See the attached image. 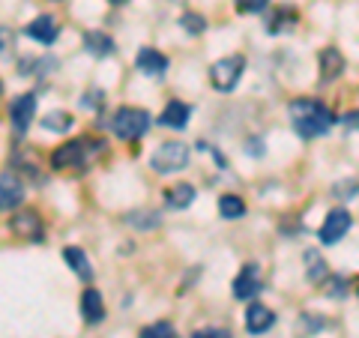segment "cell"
Here are the masks:
<instances>
[{
    "label": "cell",
    "mask_w": 359,
    "mask_h": 338,
    "mask_svg": "<svg viewBox=\"0 0 359 338\" xmlns=\"http://www.w3.org/2000/svg\"><path fill=\"white\" fill-rule=\"evenodd\" d=\"M318 66H320V81H335L344 72V58L339 48H323L318 54Z\"/></svg>",
    "instance_id": "5bb4252c"
},
{
    "label": "cell",
    "mask_w": 359,
    "mask_h": 338,
    "mask_svg": "<svg viewBox=\"0 0 359 338\" xmlns=\"http://www.w3.org/2000/svg\"><path fill=\"white\" fill-rule=\"evenodd\" d=\"M57 33H60V25H57V18H54V15H36L27 25V36L42 42V45H54Z\"/></svg>",
    "instance_id": "7c38bea8"
},
{
    "label": "cell",
    "mask_w": 359,
    "mask_h": 338,
    "mask_svg": "<svg viewBox=\"0 0 359 338\" xmlns=\"http://www.w3.org/2000/svg\"><path fill=\"white\" fill-rule=\"evenodd\" d=\"M21 198H25V186H21L18 174L13 171V168H4V174H0V207H4V212H13Z\"/></svg>",
    "instance_id": "8992f818"
},
{
    "label": "cell",
    "mask_w": 359,
    "mask_h": 338,
    "mask_svg": "<svg viewBox=\"0 0 359 338\" xmlns=\"http://www.w3.org/2000/svg\"><path fill=\"white\" fill-rule=\"evenodd\" d=\"M105 147L93 138H75L69 144H60L57 150L51 153V168L57 171H69V168H87L93 162V156H99Z\"/></svg>",
    "instance_id": "7a4b0ae2"
},
{
    "label": "cell",
    "mask_w": 359,
    "mask_h": 338,
    "mask_svg": "<svg viewBox=\"0 0 359 338\" xmlns=\"http://www.w3.org/2000/svg\"><path fill=\"white\" fill-rule=\"evenodd\" d=\"M306 261H309V266H306V273H309V278L311 281H323L327 278V261H320V255L318 252H306Z\"/></svg>",
    "instance_id": "603a6c76"
},
{
    "label": "cell",
    "mask_w": 359,
    "mask_h": 338,
    "mask_svg": "<svg viewBox=\"0 0 359 338\" xmlns=\"http://www.w3.org/2000/svg\"><path fill=\"white\" fill-rule=\"evenodd\" d=\"M9 231L27 243H42V222L36 216V210H25L18 216H13L9 219Z\"/></svg>",
    "instance_id": "9c48e42d"
},
{
    "label": "cell",
    "mask_w": 359,
    "mask_h": 338,
    "mask_svg": "<svg viewBox=\"0 0 359 338\" xmlns=\"http://www.w3.org/2000/svg\"><path fill=\"white\" fill-rule=\"evenodd\" d=\"M165 201L171 210H186L195 201V186L192 183H177L165 191Z\"/></svg>",
    "instance_id": "d6986e66"
},
{
    "label": "cell",
    "mask_w": 359,
    "mask_h": 338,
    "mask_svg": "<svg viewBox=\"0 0 359 338\" xmlns=\"http://www.w3.org/2000/svg\"><path fill=\"white\" fill-rule=\"evenodd\" d=\"M72 123H75L72 114H66V111H51V114H45L42 129H48V132H69Z\"/></svg>",
    "instance_id": "44dd1931"
},
{
    "label": "cell",
    "mask_w": 359,
    "mask_h": 338,
    "mask_svg": "<svg viewBox=\"0 0 359 338\" xmlns=\"http://www.w3.org/2000/svg\"><path fill=\"white\" fill-rule=\"evenodd\" d=\"M356 191H359V183H356V180H344V183H335V186H332V195H335V198H341V201L356 198Z\"/></svg>",
    "instance_id": "484cf974"
},
{
    "label": "cell",
    "mask_w": 359,
    "mask_h": 338,
    "mask_svg": "<svg viewBox=\"0 0 359 338\" xmlns=\"http://www.w3.org/2000/svg\"><path fill=\"white\" fill-rule=\"evenodd\" d=\"M351 224H353L351 212H347V210H332L330 216L323 219V224H320V243H323V245L339 243L341 236L351 231Z\"/></svg>",
    "instance_id": "52a82bcc"
},
{
    "label": "cell",
    "mask_w": 359,
    "mask_h": 338,
    "mask_svg": "<svg viewBox=\"0 0 359 338\" xmlns=\"http://www.w3.org/2000/svg\"><path fill=\"white\" fill-rule=\"evenodd\" d=\"M147 212H129V224H141V228H156L159 224V216H150V219H144Z\"/></svg>",
    "instance_id": "f1b7e54d"
},
{
    "label": "cell",
    "mask_w": 359,
    "mask_h": 338,
    "mask_svg": "<svg viewBox=\"0 0 359 338\" xmlns=\"http://www.w3.org/2000/svg\"><path fill=\"white\" fill-rule=\"evenodd\" d=\"M135 66H138V72H144L147 78H162L168 69V58L156 48H141L138 58H135Z\"/></svg>",
    "instance_id": "8fae6325"
},
{
    "label": "cell",
    "mask_w": 359,
    "mask_h": 338,
    "mask_svg": "<svg viewBox=\"0 0 359 338\" xmlns=\"http://www.w3.org/2000/svg\"><path fill=\"white\" fill-rule=\"evenodd\" d=\"M257 290H261V269H257V264H245L240 269V276L233 278V297L252 299L257 297Z\"/></svg>",
    "instance_id": "30bf717a"
},
{
    "label": "cell",
    "mask_w": 359,
    "mask_h": 338,
    "mask_svg": "<svg viewBox=\"0 0 359 338\" xmlns=\"http://www.w3.org/2000/svg\"><path fill=\"white\" fill-rule=\"evenodd\" d=\"M81 318L87 323H99L105 318V306H102V294L96 288H84L81 294Z\"/></svg>",
    "instance_id": "2e32d148"
},
{
    "label": "cell",
    "mask_w": 359,
    "mask_h": 338,
    "mask_svg": "<svg viewBox=\"0 0 359 338\" xmlns=\"http://www.w3.org/2000/svg\"><path fill=\"white\" fill-rule=\"evenodd\" d=\"M273 323H276V314L269 311L266 306H261V302H252L249 311H245V330H249L252 335L266 332Z\"/></svg>",
    "instance_id": "4fadbf2b"
},
{
    "label": "cell",
    "mask_w": 359,
    "mask_h": 338,
    "mask_svg": "<svg viewBox=\"0 0 359 338\" xmlns=\"http://www.w3.org/2000/svg\"><path fill=\"white\" fill-rule=\"evenodd\" d=\"M189 114H192V111H189L186 102L171 99V102L162 108V114H159V120H156V123H159V126H168V129H183L189 123Z\"/></svg>",
    "instance_id": "9a60e30c"
},
{
    "label": "cell",
    "mask_w": 359,
    "mask_h": 338,
    "mask_svg": "<svg viewBox=\"0 0 359 338\" xmlns=\"http://www.w3.org/2000/svg\"><path fill=\"white\" fill-rule=\"evenodd\" d=\"M233 4H237V9H240V13L252 15V13H264L269 0H233Z\"/></svg>",
    "instance_id": "83f0119b"
},
{
    "label": "cell",
    "mask_w": 359,
    "mask_h": 338,
    "mask_svg": "<svg viewBox=\"0 0 359 338\" xmlns=\"http://www.w3.org/2000/svg\"><path fill=\"white\" fill-rule=\"evenodd\" d=\"M180 25H183L189 33H204L207 18H204V15H198V13H186L183 18H180Z\"/></svg>",
    "instance_id": "d4e9b609"
},
{
    "label": "cell",
    "mask_w": 359,
    "mask_h": 338,
    "mask_svg": "<svg viewBox=\"0 0 359 338\" xmlns=\"http://www.w3.org/2000/svg\"><path fill=\"white\" fill-rule=\"evenodd\" d=\"M219 212H222V219H243L245 216L243 198H237V195H222L219 198Z\"/></svg>",
    "instance_id": "ffe728a7"
},
{
    "label": "cell",
    "mask_w": 359,
    "mask_h": 338,
    "mask_svg": "<svg viewBox=\"0 0 359 338\" xmlns=\"http://www.w3.org/2000/svg\"><path fill=\"white\" fill-rule=\"evenodd\" d=\"M63 257H66V264L72 266V273L78 278H84V281H93V266H90V257L78 249V245H69V249H63Z\"/></svg>",
    "instance_id": "e0dca14e"
},
{
    "label": "cell",
    "mask_w": 359,
    "mask_h": 338,
    "mask_svg": "<svg viewBox=\"0 0 359 338\" xmlns=\"http://www.w3.org/2000/svg\"><path fill=\"white\" fill-rule=\"evenodd\" d=\"M111 4H126V0H111Z\"/></svg>",
    "instance_id": "1f68e13d"
},
{
    "label": "cell",
    "mask_w": 359,
    "mask_h": 338,
    "mask_svg": "<svg viewBox=\"0 0 359 338\" xmlns=\"http://www.w3.org/2000/svg\"><path fill=\"white\" fill-rule=\"evenodd\" d=\"M344 129H351V132L359 129V111H351V114L344 117Z\"/></svg>",
    "instance_id": "4dcf8cb0"
},
{
    "label": "cell",
    "mask_w": 359,
    "mask_h": 338,
    "mask_svg": "<svg viewBox=\"0 0 359 338\" xmlns=\"http://www.w3.org/2000/svg\"><path fill=\"white\" fill-rule=\"evenodd\" d=\"M192 338H233V335L224 326H204V330H195Z\"/></svg>",
    "instance_id": "4316f807"
},
{
    "label": "cell",
    "mask_w": 359,
    "mask_h": 338,
    "mask_svg": "<svg viewBox=\"0 0 359 338\" xmlns=\"http://www.w3.org/2000/svg\"><path fill=\"white\" fill-rule=\"evenodd\" d=\"M33 117H36V93H21L9 102V120L18 132H27Z\"/></svg>",
    "instance_id": "ba28073f"
},
{
    "label": "cell",
    "mask_w": 359,
    "mask_h": 338,
    "mask_svg": "<svg viewBox=\"0 0 359 338\" xmlns=\"http://www.w3.org/2000/svg\"><path fill=\"white\" fill-rule=\"evenodd\" d=\"M341 285H344V278H330V288H327V294H330V297H344Z\"/></svg>",
    "instance_id": "f546056e"
},
{
    "label": "cell",
    "mask_w": 359,
    "mask_h": 338,
    "mask_svg": "<svg viewBox=\"0 0 359 338\" xmlns=\"http://www.w3.org/2000/svg\"><path fill=\"white\" fill-rule=\"evenodd\" d=\"M290 123H294V132L299 138H320V135H327L332 129V111L327 105H320L318 99H294L290 102Z\"/></svg>",
    "instance_id": "6da1fadb"
},
{
    "label": "cell",
    "mask_w": 359,
    "mask_h": 338,
    "mask_svg": "<svg viewBox=\"0 0 359 338\" xmlns=\"http://www.w3.org/2000/svg\"><path fill=\"white\" fill-rule=\"evenodd\" d=\"M243 69H245V60L240 54H231V58H222L210 66V84L222 90V93H228V90L237 87V81L243 78Z\"/></svg>",
    "instance_id": "5b68a950"
},
{
    "label": "cell",
    "mask_w": 359,
    "mask_h": 338,
    "mask_svg": "<svg viewBox=\"0 0 359 338\" xmlns=\"http://www.w3.org/2000/svg\"><path fill=\"white\" fill-rule=\"evenodd\" d=\"M138 338H177V330L168 320H156L150 326H144L138 332Z\"/></svg>",
    "instance_id": "7402d4cb"
},
{
    "label": "cell",
    "mask_w": 359,
    "mask_h": 338,
    "mask_svg": "<svg viewBox=\"0 0 359 338\" xmlns=\"http://www.w3.org/2000/svg\"><path fill=\"white\" fill-rule=\"evenodd\" d=\"M323 326L318 314H302V320H297V338H311Z\"/></svg>",
    "instance_id": "cb8c5ba5"
},
{
    "label": "cell",
    "mask_w": 359,
    "mask_h": 338,
    "mask_svg": "<svg viewBox=\"0 0 359 338\" xmlns=\"http://www.w3.org/2000/svg\"><path fill=\"white\" fill-rule=\"evenodd\" d=\"M150 114L144 108H132V105H123L114 111L111 117V132L117 135L120 141H138L144 132L150 129Z\"/></svg>",
    "instance_id": "3957f363"
},
{
    "label": "cell",
    "mask_w": 359,
    "mask_h": 338,
    "mask_svg": "<svg viewBox=\"0 0 359 338\" xmlns=\"http://www.w3.org/2000/svg\"><path fill=\"white\" fill-rule=\"evenodd\" d=\"M84 48L90 54H96V58H108V54H114V39L102 30H87L84 33Z\"/></svg>",
    "instance_id": "ac0fdd59"
},
{
    "label": "cell",
    "mask_w": 359,
    "mask_h": 338,
    "mask_svg": "<svg viewBox=\"0 0 359 338\" xmlns=\"http://www.w3.org/2000/svg\"><path fill=\"white\" fill-rule=\"evenodd\" d=\"M186 165H189V144L183 141H165L150 159V168L156 174H174Z\"/></svg>",
    "instance_id": "277c9868"
}]
</instances>
